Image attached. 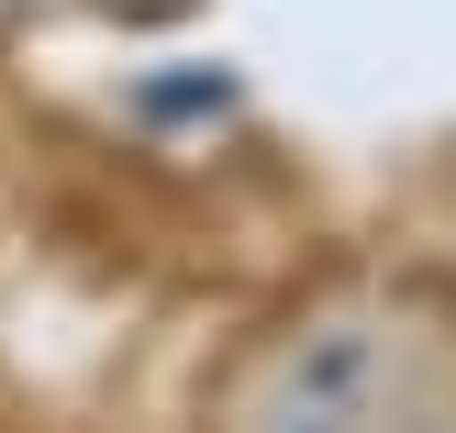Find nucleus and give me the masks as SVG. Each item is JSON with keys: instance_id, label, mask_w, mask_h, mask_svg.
<instances>
[{"instance_id": "nucleus-1", "label": "nucleus", "mask_w": 456, "mask_h": 433, "mask_svg": "<svg viewBox=\"0 0 456 433\" xmlns=\"http://www.w3.org/2000/svg\"><path fill=\"white\" fill-rule=\"evenodd\" d=\"M234 433H456V333L412 301H346L267 345Z\"/></svg>"}]
</instances>
